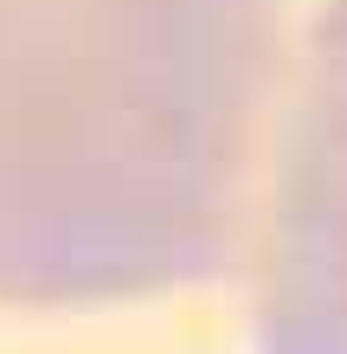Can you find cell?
Wrapping results in <instances>:
<instances>
[{
  "label": "cell",
  "instance_id": "cell-1",
  "mask_svg": "<svg viewBox=\"0 0 347 354\" xmlns=\"http://www.w3.org/2000/svg\"><path fill=\"white\" fill-rule=\"evenodd\" d=\"M277 0H0V303L212 277L283 103Z\"/></svg>",
  "mask_w": 347,
  "mask_h": 354
},
{
  "label": "cell",
  "instance_id": "cell-2",
  "mask_svg": "<svg viewBox=\"0 0 347 354\" xmlns=\"http://www.w3.org/2000/svg\"><path fill=\"white\" fill-rule=\"evenodd\" d=\"M257 270V354H347V0L321 13L283 91Z\"/></svg>",
  "mask_w": 347,
  "mask_h": 354
}]
</instances>
